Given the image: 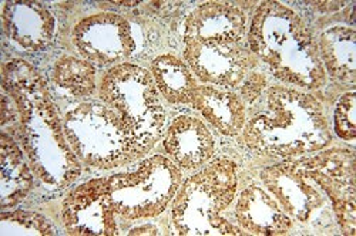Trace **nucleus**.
<instances>
[{"label":"nucleus","instance_id":"ddd939ff","mask_svg":"<svg viewBox=\"0 0 356 236\" xmlns=\"http://www.w3.org/2000/svg\"><path fill=\"white\" fill-rule=\"evenodd\" d=\"M247 35L245 13L231 3L207 2L194 9L184 20V43L234 44Z\"/></svg>","mask_w":356,"mask_h":236},{"label":"nucleus","instance_id":"6ab92c4d","mask_svg":"<svg viewBox=\"0 0 356 236\" xmlns=\"http://www.w3.org/2000/svg\"><path fill=\"white\" fill-rule=\"evenodd\" d=\"M319 56L332 78L353 84L356 81V32L353 27L334 26L322 32L316 40Z\"/></svg>","mask_w":356,"mask_h":236},{"label":"nucleus","instance_id":"412c9836","mask_svg":"<svg viewBox=\"0 0 356 236\" xmlns=\"http://www.w3.org/2000/svg\"><path fill=\"white\" fill-rule=\"evenodd\" d=\"M53 80L57 87L73 97H90L97 88L96 66L84 58L65 56L54 66Z\"/></svg>","mask_w":356,"mask_h":236},{"label":"nucleus","instance_id":"f3484780","mask_svg":"<svg viewBox=\"0 0 356 236\" xmlns=\"http://www.w3.org/2000/svg\"><path fill=\"white\" fill-rule=\"evenodd\" d=\"M191 106L216 130L228 137L243 133L247 123V108L240 96L213 85H198Z\"/></svg>","mask_w":356,"mask_h":236},{"label":"nucleus","instance_id":"f03ea898","mask_svg":"<svg viewBox=\"0 0 356 236\" xmlns=\"http://www.w3.org/2000/svg\"><path fill=\"white\" fill-rule=\"evenodd\" d=\"M247 120L243 141L250 150L270 157L296 158L321 151L332 134L322 104L312 96L284 85L268 87Z\"/></svg>","mask_w":356,"mask_h":236},{"label":"nucleus","instance_id":"2eb2a0df","mask_svg":"<svg viewBox=\"0 0 356 236\" xmlns=\"http://www.w3.org/2000/svg\"><path fill=\"white\" fill-rule=\"evenodd\" d=\"M2 26L5 35L26 51L44 49L54 35V17L39 2H6L2 8Z\"/></svg>","mask_w":356,"mask_h":236},{"label":"nucleus","instance_id":"9d476101","mask_svg":"<svg viewBox=\"0 0 356 236\" xmlns=\"http://www.w3.org/2000/svg\"><path fill=\"white\" fill-rule=\"evenodd\" d=\"M62 221L69 235H118L117 212L107 178L87 181L72 189L62 203Z\"/></svg>","mask_w":356,"mask_h":236},{"label":"nucleus","instance_id":"0eeeda50","mask_svg":"<svg viewBox=\"0 0 356 236\" xmlns=\"http://www.w3.org/2000/svg\"><path fill=\"white\" fill-rule=\"evenodd\" d=\"M107 181L117 215L141 221L167 210L183 184V171L168 157L153 155L134 171L114 174Z\"/></svg>","mask_w":356,"mask_h":236},{"label":"nucleus","instance_id":"a211bd4d","mask_svg":"<svg viewBox=\"0 0 356 236\" xmlns=\"http://www.w3.org/2000/svg\"><path fill=\"white\" fill-rule=\"evenodd\" d=\"M16 140L6 131L0 134V208L19 205L33 187V171L24 160Z\"/></svg>","mask_w":356,"mask_h":236},{"label":"nucleus","instance_id":"9b49d317","mask_svg":"<svg viewBox=\"0 0 356 236\" xmlns=\"http://www.w3.org/2000/svg\"><path fill=\"white\" fill-rule=\"evenodd\" d=\"M259 178L293 222H311L330 201L295 160L264 168Z\"/></svg>","mask_w":356,"mask_h":236},{"label":"nucleus","instance_id":"393cba45","mask_svg":"<svg viewBox=\"0 0 356 236\" xmlns=\"http://www.w3.org/2000/svg\"><path fill=\"white\" fill-rule=\"evenodd\" d=\"M159 229L153 225H144V226H138L136 229H133L131 232H129V235H159Z\"/></svg>","mask_w":356,"mask_h":236},{"label":"nucleus","instance_id":"f257e3e1","mask_svg":"<svg viewBox=\"0 0 356 236\" xmlns=\"http://www.w3.org/2000/svg\"><path fill=\"white\" fill-rule=\"evenodd\" d=\"M2 88L15 100L19 120L10 134L33 174L49 188L63 189L81 174L42 74L20 58L2 65Z\"/></svg>","mask_w":356,"mask_h":236},{"label":"nucleus","instance_id":"f8f14e48","mask_svg":"<svg viewBox=\"0 0 356 236\" xmlns=\"http://www.w3.org/2000/svg\"><path fill=\"white\" fill-rule=\"evenodd\" d=\"M184 62L202 83L222 88L240 87L258 65L250 47L234 44L184 43Z\"/></svg>","mask_w":356,"mask_h":236},{"label":"nucleus","instance_id":"5701e85b","mask_svg":"<svg viewBox=\"0 0 356 236\" xmlns=\"http://www.w3.org/2000/svg\"><path fill=\"white\" fill-rule=\"evenodd\" d=\"M355 106L356 99L353 92L343 94L337 103L334 111V130L341 140L353 141L356 138Z\"/></svg>","mask_w":356,"mask_h":236},{"label":"nucleus","instance_id":"4be33fe9","mask_svg":"<svg viewBox=\"0 0 356 236\" xmlns=\"http://www.w3.org/2000/svg\"><path fill=\"white\" fill-rule=\"evenodd\" d=\"M54 228L43 215L27 211H2L0 235H54Z\"/></svg>","mask_w":356,"mask_h":236},{"label":"nucleus","instance_id":"b1692460","mask_svg":"<svg viewBox=\"0 0 356 236\" xmlns=\"http://www.w3.org/2000/svg\"><path fill=\"white\" fill-rule=\"evenodd\" d=\"M266 87V77L265 74L259 71H251L245 80L241 83L240 88V97L244 101V104H255L258 99L262 96Z\"/></svg>","mask_w":356,"mask_h":236},{"label":"nucleus","instance_id":"6e6552de","mask_svg":"<svg viewBox=\"0 0 356 236\" xmlns=\"http://www.w3.org/2000/svg\"><path fill=\"white\" fill-rule=\"evenodd\" d=\"M332 203L343 235H356V169L349 150H326L295 160Z\"/></svg>","mask_w":356,"mask_h":236},{"label":"nucleus","instance_id":"39448f33","mask_svg":"<svg viewBox=\"0 0 356 236\" xmlns=\"http://www.w3.org/2000/svg\"><path fill=\"white\" fill-rule=\"evenodd\" d=\"M100 100L117 111L145 155L163 135L165 111L152 73L131 63L110 67L100 80Z\"/></svg>","mask_w":356,"mask_h":236},{"label":"nucleus","instance_id":"7ed1b4c3","mask_svg":"<svg viewBox=\"0 0 356 236\" xmlns=\"http://www.w3.org/2000/svg\"><path fill=\"white\" fill-rule=\"evenodd\" d=\"M247 39L252 54L282 83L305 90L326 84L316 39L302 17L281 2L259 3Z\"/></svg>","mask_w":356,"mask_h":236},{"label":"nucleus","instance_id":"aec40b11","mask_svg":"<svg viewBox=\"0 0 356 236\" xmlns=\"http://www.w3.org/2000/svg\"><path fill=\"white\" fill-rule=\"evenodd\" d=\"M152 76L159 93L174 106L191 104L198 87L191 69L186 62L172 54H161L152 63Z\"/></svg>","mask_w":356,"mask_h":236},{"label":"nucleus","instance_id":"a878e982","mask_svg":"<svg viewBox=\"0 0 356 236\" xmlns=\"http://www.w3.org/2000/svg\"><path fill=\"white\" fill-rule=\"evenodd\" d=\"M114 5H122V6H134V5H138V2H114Z\"/></svg>","mask_w":356,"mask_h":236},{"label":"nucleus","instance_id":"423d86ee","mask_svg":"<svg viewBox=\"0 0 356 236\" xmlns=\"http://www.w3.org/2000/svg\"><path fill=\"white\" fill-rule=\"evenodd\" d=\"M63 128L81 164L111 169L144 154L122 117L104 103H81L63 118Z\"/></svg>","mask_w":356,"mask_h":236},{"label":"nucleus","instance_id":"1a4fd4ad","mask_svg":"<svg viewBox=\"0 0 356 236\" xmlns=\"http://www.w3.org/2000/svg\"><path fill=\"white\" fill-rule=\"evenodd\" d=\"M73 43L84 60L97 67L122 65L136 50L130 23L115 13H96L81 19Z\"/></svg>","mask_w":356,"mask_h":236},{"label":"nucleus","instance_id":"dca6fc26","mask_svg":"<svg viewBox=\"0 0 356 236\" xmlns=\"http://www.w3.org/2000/svg\"><path fill=\"white\" fill-rule=\"evenodd\" d=\"M234 214L240 228L251 235H285L293 226V221L278 201L257 184L248 185L240 194Z\"/></svg>","mask_w":356,"mask_h":236},{"label":"nucleus","instance_id":"20e7f679","mask_svg":"<svg viewBox=\"0 0 356 236\" xmlns=\"http://www.w3.org/2000/svg\"><path fill=\"white\" fill-rule=\"evenodd\" d=\"M238 189V167L218 158L183 181L171 201V222L178 235L217 236L245 235L244 229L227 221L222 212Z\"/></svg>","mask_w":356,"mask_h":236},{"label":"nucleus","instance_id":"4468645a","mask_svg":"<svg viewBox=\"0 0 356 236\" xmlns=\"http://www.w3.org/2000/svg\"><path fill=\"white\" fill-rule=\"evenodd\" d=\"M163 145L168 158L187 171L201 169L216 153L211 131L193 115L177 117L164 134Z\"/></svg>","mask_w":356,"mask_h":236}]
</instances>
